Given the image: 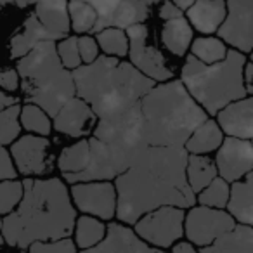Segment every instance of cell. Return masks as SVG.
<instances>
[{"mask_svg":"<svg viewBox=\"0 0 253 253\" xmlns=\"http://www.w3.org/2000/svg\"><path fill=\"white\" fill-rule=\"evenodd\" d=\"M70 198L82 213L99 220H111L116 213V191L109 180L73 184Z\"/></svg>","mask_w":253,"mask_h":253,"instance_id":"4fadbf2b","label":"cell"},{"mask_svg":"<svg viewBox=\"0 0 253 253\" xmlns=\"http://www.w3.org/2000/svg\"><path fill=\"white\" fill-rule=\"evenodd\" d=\"M126 39H128V56H130V64L148 77L153 82H167L173 77L172 70L167 66L165 57L156 47L148 43V26L144 23L141 25L128 26L125 30Z\"/></svg>","mask_w":253,"mask_h":253,"instance_id":"9c48e42d","label":"cell"},{"mask_svg":"<svg viewBox=\"0 0 253 253\" xmlns=\"http://www.w3.org/2000/svg\"><path fill=\"white\" fill-rule=\"evenodd\" d=\"M18 102V99L12 97V95H7L4 90H0V109H4L7 108V106H12Z\"/></svg>","mask_w":253,"mask_h":253,"instance_id":"7bdbcfd3","label":"cell"},{"mask_svg":"<svg viewBox=\"0 0 253 253\" xmlns=\"http://www.w3.org/2000/svg\"><path fill=\"white\" fill-rule=\"evenodd\" d=\"M160 18L165 19V21H169V19H175V18H182L184 16V11H180L179 7H177L173 2H170V0H165L162 4V7H160L158 11Z\"/></svg>","mask_w":253,"mask_h":253,"instance_id":"ab89813d","label":"cell"},{"mask_svg":"<svg viewBox=\"0 0 253 253\" xmlns=\"http://www.w3.org/2000/svg\"><path fill=\"white\" fill-rule=\"evenodd\" d=\"M80 253H162L144 243L130 227L118 222L106 225V236L94 248L82 250Z\"/></svg>","mask_w":253,"mask_h":253,"instance_id":"2e32d148","label":"cell"},{"mask_svg":"<svg viewBox=\"0 0 253 253\" xmlns=\"http://www.w3.org/2000/svg\"><path fill=\"white\" fill-rule=\"evenodd\" d=\"M37 0H11V4H16L19 9H25V7H28V5H32V4H35Z\"/></svg>","mask_w":253,"mask_h":253,"instance_id":"f6af8a7d","label":"cell"},{"mask_svg":"<svg viewBox=\"0 0 253 253\" xmlns=\"http://www.w3.org/2000/svg\"><path fill=\"white\" fill-rule=\"evenodd\" d=\"M88 141V163L71 182L111 180L128 170L146 151L149 144L144 132L141 106L99 118L94 135Z\"/></svg>","mask_w":253,"mask_h":253,"instance_id":"3957f363","label":"cell"},{"mask_svg":"<svg viewBox=\"0 0 253 253\" xmlns=\"http://www.w3.org/2000/svg\"><path fill=\"white\" fill-rule=\"evenodd\" d=\"M19 88V75L14 68L0 71V90L14 92Z\"/></svg>","mask_w":253,"mask_h":253,"instance_id":"f35d334b","label":"cell"},{"mask_svg":"<svg viewBox=\"0 0 253 253\" xmlns=\"http://www.w3.org/2000/svg\"><path fill=\"white\" fill-rule=\"evenodd\" d=\"M7 4H11V0H0V9L4 7V5H7Z\"/></svg>","mask_w":253,"mask_h":253,"instance_id":"7dc6e473","label":"cell"},{"mask_svg":"<svg viewBox=\"0 0 253 253\" xmlns=\"http://www.w3.org/2000/svg\"><path fill=\"white\" fill-rule=\"evenodd\" d=\"M156 2L158 0H122V12L116 21V28L126 30L128 26L144 23Z\"/></svg>","mask_w":253,"mask_h":253,"instance_id":"83f0119b","label":"cell"},{"mask_svg":"<svg viewBox=\"0 0 253 253\" xmlns=\"http://www.w3.org/2000/svg\"><path fill=\"white\" fill-rule=\"evenodd\" d=\"M224 18V0H194L187 9V21L201 33H215Z\"/></svg>","mask_w":253,"mask_h":253,"instance_id":"ffe728a7","label":"cell"},{"mask_svg":"<svg viewBox=\"0 0 253 253\" xmlns=\"http://www.w3.org/2000/svg\"><path fill=\"white\" fill-rule=\"evenodd\" d=\"M16 177H18V172L12 165L11 155L4 146H0V180H11Z\"/></svg>","mask_w":253,"mask_h":253,"instance_id":"74e56055","label":"cell"},{"mask_svg":"<svg viewBox=\"0 0 253 253\" xmlns=\"http://www.w3.org/2000/svg\"><path fill=\"white\" fill-rule=\"evenodd\" d=\"M139 106L148 144L158 148H184L189 135L208 120L180 80L155 85Z\"/></svg>","mask_w":253,"mask_h":253,"instance_id":"5b68a950","label":"cell"},{"mask_svg":"<svg viewBox=\"0 0 253 253\" xmlns=\"http://www.w3.org/2000/svg\"><path fill=\"white\" fill-rule=\"evenodd\" d=\"M252 61H246L245 63V68H243V84H245V88L248 92V95H252L253 92V84H252Z\"/></svg>","mask_w":253,"mask_h":253,"instance_id":"60d3db41","label":"cell"},{"mask_svg":"<svg viewBox=\"0 0 253 253\" xmlns=\"http://www.w3.org/2000/svg\"><path fill=\"white\" fill-rule=\"evenodd\" d=\"M75 95L87 102L97 118H106L139 104L156 85L130 63L118 57L99 56L94 63L71 71Z\"/></svg>","mask_w":253,"mask_h":253,"instance_id":"277c9868","label":"cell"},{"mask_svg":"<svg viewBox=\"0 0 253 253\" xmlns=\"http://www.w3.org/2000/svg\"><path fill=\"white\" fill-rule=\"evenodd\" d=\"M217 175L225 182L241 180L253 169V146L250 141L236 137H225L215 158Z\"/></svg>","mask_w":253,"mask_h":253,"instance_id":"5bb4252c","label":"cell"},{"mask_svg":"<svg viewBox=\"0 0 253 253\" xmlns=\"http://www.w3.org/2000/svg\"><path fill=\"white\" fill-rule=\"evenodd\" d=\"M9 155L16 172L21 175H45L54 169V156L50 155V142L47 137L33 134L19 137L12 142Z\"/></svg>","mask_w":253,"mask_h":253,"instance_id":"7c38bea8","label":"cell"},{"mask_svg":"<svg viewBox=\"0 0 253 253\" xmlns=\"http://www.w3.org/2000/svg\"><path fill=\"white\" fill-rule=\"evenodd\" d=\"M19 125L25 130L37 134L40 137H47L52 130V122L45 111L35 104H25L19 111Z\"/></svg>","mask_w":253,"mask_h":253,"instance_id":"f1b7e54d","label":"cell"},{"mask_svg":"<svg viewBox=\"0 0 253 253\" xmlns=\"http://www.w3.org/2000/svg\"><path fill=\"white\" fill-rule=\"evenodd\" d=\"M77 40H78V37H66V39H63L59 43H56L57 57H59L63 68H66L68 71H73L82 66Z\"/></svg>","mask_w":253,"mask_h":253,"instance_id":"e575fe53","label":"cell"},{"mask_svg":"<svg viewBox=\"0 0 253 253\" xmlns=\"http://www.w3.org/2000/svg\"><path fill=\"white\" fill-rule=\"evenodd\" d=\"M134 225V232L144 243L156 248H170L184 236V210L177 207H160L142 215Z\"/></svg>","mask_w":253,"mask_h":253,"instance_id":"ba28073f","label":"cell"},{"mask_svg":"<svg viewBox=\"0 0 253 253\" xmlns=\"http://www.w3.org/2000/svg\"><path fill=\"white\" fill-rule=\"evenodd\" d=\"M19 111H21L19 102L0 109V146H4V148L7 144H12L21 132Z\"/></svg>","mask_w":253,"mask_h":253,"instance_id":"1f68e13d","label":"cell"},{"mask_svg":"<svg viewBox=\"0 0 253 253\" xmlns=\"http://www.w3.org/2000/svg\"><path fill=\"white\" fill-rule=\"evenodd\" d=\"M19 87L28 104L39 106L54 118L56 113L75 97L71 71L63 68L56 52V42H39L18 61Z\"/></svg>","mask_w":253,"mask_h":253,"instance_id":"52a82bcc","label":"cell"},{"mask_svg":"<svg viewBox=\"0 0 253 253\" xmlns=\"http://www.w3.org/2000/svg\"><path fill=\"white\" fill-rule=\"evenodd\" d=\"M225 18L218 26L220 40L243 54L252 52L253 43V0H224Z\"/></svg>","mask_w":253,"mask_h":253,"instance_id":"8fae6325","label":"cell"},{"mask_svg":"<svg viewBox=\"0 0 253 253\" xmlns=\"http://www.w3.org/2000/svg\"><path fill=\"white\" fill-rule=\"evenodd\" d=\"M77 43H78V54H80V59L84 64L94 63L99 57V45L92 35L78 37Z\"/></svg>","mask_w":253,"mask_h":253,"instance_id":"8d00e7d4","label":"cell"},{"mask_svg":"<svg viewBox=\"0 0 253 253\" xmlns=\"http://www.w3.org/2000/svg\"><path fill=\"white\" fill-rule=\"evenodd\" d=\"M217 125L229 137L250 141L253 137V99L252 95L234 101L217 113Z\"/></svg>","mask_w":253,"mask_h":253,"instance_id":"e0dca14e","label":"cell"},{"mask_svg":"<svg viewBox=\"0 0 253 253\" xmlns=\"http://www.w3.org/2000/svg\"><path fill=\"white\" fill-rule=\"evenodd\" d=\"M88 163V141L82 139V141L75 142L73 146H68L63 149L59 160H57V167H59L63 179L68 184H71L73 177L82 173Z\"/></svg>","mask_w":253,"mask_h":253,"instance_id":"603a6c76","label":"cell"},{"mask_svg":"<svg viewBox=\"0 0 253 253\" xmlns=\"http://www.w3.org/2000/svg\"><path fill=\"white\" fill-rule=\"evenodd\" d=\"M33 16L45 32L49 42L66 39L71 30L68 18V0H37Z\"/></svg>","mask_w":253,"mask_h":253,"instance_id":"ac0fdd59","label":"cell"},{"mask_svg":"<svg viewBox=\"0 0 253 253\" xmlns=\"http://www.w3.org/2000/svg\"><path fill=\"white\" fill-rule=\"evenodd\" d=\"M200 253H217V252H215V250H213V246L208 245V246H203V250H201Z\"/></svg>","mask_w":253,"mask_h":253,"instance_id":"bcb514c9","label":"cell"},{"mask_svg":"<svg viewBox=\"0 0 253 253\" xmlns=\"http://www.w3.org/2000/svg\"><path fill=\"white\" fill-rule=\"evenodd\" d=\"M211 246L217 253H253L252 225H234V229L215 239Z\"/></svg>","mask_w":253,"mask_h":253,"instance_id":"d4e9b609","label":"cell"},{"mask_svg":"<svg viewBox=\"0 0 253 253\" xmlns=\"http://www.w3.org/2000/svg\"><path fill=\"white\" fill-rule=\"evenodd\" d=\"M23 198L21 180H0V215H9L16 210Z\"/></svg>","mask_w":253,"mask_h":253,"instance_id":"836d02e7","label":"cell"},{"mask_svg":"<svg viewBox=\"0 0 253 253\" xmlns=\"http://www.w3.org/2000/svg\"><path fill=\"white\" fill-rule=\"evenodd\" d=\"M170 2H173V4L177 5V7L180 9V11H184V9H189L191 7V4H193L194 0H170Z\"/></svg>","mask_w":253,"mask_h":253,"instance_id":"ee69618b","label":"cell"},{"mask_svg":"<svg viewBox=\"0 0 253 253\" xmlns=\"http://www.w3.org/2000/svg\"><path fill=\"white\" fill-rule=\"evenodd\" d=\"M73 229H75V246H78L82 250L94 248L106 236L104 222L95 217H90V215H84V217L77 218Z\"/></svg>","mask_w":253,"mask_h":253,"instance_id":"484cf974","label":"cell"},{"mask_svg":"<svg viewBox=\"0 0 253 253\" xmlns=\"http://www.w3.org/2000/svg\"><path fill=\"white\" fill-rule=\"evenodd\" d=\"M196 200L201 207L222 210V208H225L229 200V184L220 177H215L201 193H198Z\"/></svg>","mask_w":253,"mask_h":253,"instance_id":"d6a6232c","label":"cell"},{"mask_svg":"<svg viewBox=\"0 0 253 253\" xmlns=\"http://www.w3.org/2000/svg\"><path fill=\"white\" fill-rule=\"evenodd\" d=\"M28 253H77V246L70 238L57 241H37L28 246Z\"/></svg>","mask_w":253,"mask_h":253,"instance_id":"d590c367","label":"cell"},{"mask_svg":"<svg viewBox=\"0 0 253 253\" xmlns=\"http://www.w3.org/2000/svg\"><path fill=\"white\" fill-rule=\"evenodd\" d=\"M187 156L184 148L149 146L130 169L115 179L116 218L130 225L160 207L182 210L194 207L196 194L186 179Z\"/></svg>","mask_w":253,"mask_h":253,"instance_id":"6da1fadb","label":"cell"},{"mask_svg":"<svg viewBox=\"0 0 253 253\" xmlns=\"http://www.w3.org/2000/svg\"><path fill=\"white\" fill-rule=\"evenodd\" d=\"M0 232H2V217H0ZM2 241H4V239L0 238V243H2Z\"/></svg>","mask_w":253,"mask_h":253,"instance_id":"c3c4849f","label":"cell"},{"mask_svg":"<svg viewBox=\"0 0 253 253\" xmlns=\"http://www.w3.org/2000/svg\"><path fill=\"white\" fill-rule=\"evenodd\" d=\"M217 175L215 163L205 155H189L186 165V179L194 194L201 193Z\"/></svg>","mask_w":253,"mask_h":253,"instance_id":"cb8c5ba5","label":"cell"},{"mask_svg":"<svg viewBox=\"0 0 253 253\" xmlns=\"http://www.w3.org/2000/svg\"><path fill=\"white\" fill-rule=\"evenodd\" d=\"M52 120V126L59 134L77 139L90 134L97 123V116L94 115L90 106L80 97H71L66 104H63V108L56 113Z\"/></svg>","mask_w":253,"mask_h":253,"instance_id":"9a60e30c","label":"cell"},{"mask_svg":"<svg viewBox=\"0 0 253 253\" xmlns=\"http://www.w3.org/2000/svg\"><path fill=\"white\" fill-rule=\"evenodd\" d=\"M172 253H198V250L194 248V245H191L189 241H180L172 245Z\"/></svg>","mask_w":253,"mask_h":253,"instance_id":"b9f144b4","label":"cell"},{"mask_svg":"<svg viewBox=\"0 0 253 253\" xmlns=\"http://www.w3.org/2000/svg\"><path fill=\"white\" fill-rule=\"evenodd\" d=\"M162 40L170 52L182 57L193 42V28L189 21L184 16L165 21L162 30Z\"/></svg>","mask_w":253,"mask_h":253,"instance_id":"7402d4cb","label":"cell"},{"mask_svg":"<svg viewBox=\"0 0 253 253\" xmlns=\"http://www.w3.org/2000/svg\"><path fill=\"white\" fill-rule=\"evenodd\" d=\"M236 220L224 210L208 207H191L184 215V232L191 245L208 246L222 234L234 229Z\"/></svg>","mask_w":253,"mask_h":253,"instance_id":"30bf717a","label":"cell"},{"mask_svg":"<svg viewBox=\"0 0 253 253\" xmlns=\"http://www.w3.org/2000/svg\"><path fill=\"white\" fill-rule=\"evenodd\" d=\"M227 45L220 39L215 37H201L191 42V56H194L203 64H213L218 63L227 54Z\"/></svg>","mask_w":253,"mask_h":253,"instance_id":"4316f807","label":"cell"},{"mask_svg":"<svg viewBox=\"0 0 253 253\" xmlns=\"http://www.w3.org/2000/svg\"><path fill=\"white\" fill-rule=\"evenodd\" d=\"M75 220L77 210L63 180L28 177L19 205L2 220V239L21 250L37 241H57L73 234Z\"/></svg>","mask_w":253,"mask_h":253,"instance_id":"7a4b0ae2","label":"cell"},{"mask_svg":"<svg viewBox=\"0 0 253 253\" xmlns=\"http://www.w3.org/2000/svg\"><path fill=\"white\" fill-rule=\"evenodd\" d=\"M246 61V54L239 50H227L224 59L213 64H203L189 54L180 82L207 115H217L227 104L248 95L243 84Z\"/></svg>","mask_w":253,"mask_h":253,"instance_id":"8992f818","label":"cell"},{"mask_svg":"<svg viewBox=\"0 0 253 253\" xmlns=\"http://www.w3.org/2000/svg\"><path fill=\"white\" fill-rule=\"evenodd\" d=\"M222 141H224V134L218 128L217 122L207 120L189 135L184 149L187 151V155H207V153L217 151Z\"/></svg>","mask_w":253,"mask_h":253,"instance_id":"44dd1931","label":"cell"},{"mask_svg":"<svg viewBox=\"0 0 253 253\" xmlns=\"http://www.w3.org/2000/svg\"><path fill=\"white\" fill-rule=\"evenodd\" d=\"M99 49L109 57H123L128 52V39L125 30L120 28H106L95 35Z\"/></svg>","mask_w":253,"mask_h":253,"instance_id":"f546056e","label":"cell"},{"mask_svg":"<svg viewBox=\"0 0 253 253\" xmlns=\"http://www.w3.org/2000/svg\"><path fill=\"white\" fill-rule=\"evenodd\" d=\"M68 18H70V28H73V32L77 33H85V35L92 32L97 21L95 11L82 0L68 2Z\"/></svg>","mask_w":253,"mask_h":253,"instance_id":"4dcf8cb0","label":"cell"},{"mask_svg":"<svg viewBox=\"0 0 253 253\" xmlns=\"http://www.w3.org/2000/svg\"><path fill=\"white\" fill-rule=\"evenodd\" d=\"M253 175L252 172L246 173L241 180L232 182L229 186V200H227V210L234 220H238L241 225H252L253 224Z\"/></svg>","mask_w":253,"mask_h":253,"instance_id":"d6986e66","label":"cell"}]
</instances>
